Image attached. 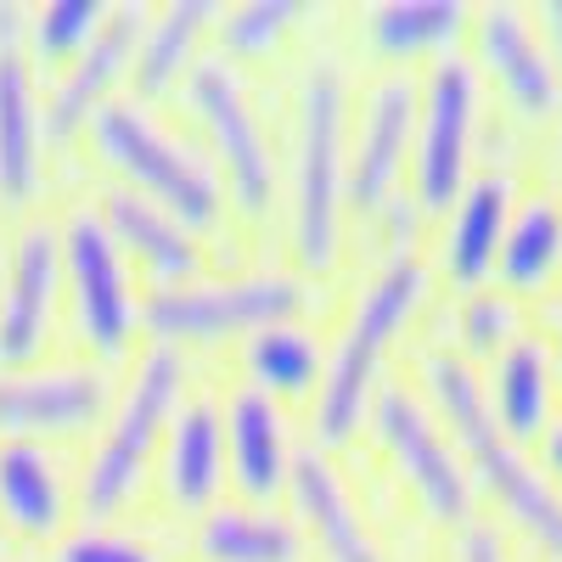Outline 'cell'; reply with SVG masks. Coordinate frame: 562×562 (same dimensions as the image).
I'll return each mask as SVG.
<instances>
[{
	"label": "cell",
	"mask_w": 562,
	"mask_h": 562,
	"mask_svg": "<svg viewBox=\"0 0 562 562\" xmlns=\"http://www.w3.org/2000/svg\"><path fill=\"white\" fill-rule=\"evenodd\" d=\"M371 428H378L383 450L394 456V473L411 484V495L434 524H456V529L473 524V479H467L456 445L445 439L439 416L411 389L389 383L371 400Z\"/></svg>",
	"instance_id": "9c48e42d"
},
{
	"label": "cell",
	"mask_w": 562,
	"mask_h": 562,
	"mask_svg": "<svg viewBox=\"0 0 562 562\" xmlns=\"http://www.w3.org/2000/svg\"><path fill=\"white\" fill-rule=\"evenodd\" d=\"M540 34H546V45H551L557 85H562V0H546V7H540Z\"/></svg>",
	"instance_id": "836d02e7"
},
{
	"label": "cell",
	"mask_w": 562,
	"mask_h": 562,
	"mask_svg": "<svg viewBox=\"0 0 562 562\" xmlns=\"http://www.w3.org/2000/svg\"><path fill=\"white\" fill-rule=\"evenodd\" d=\"M461 338L473 355H490V360L501 349H512L518 344V310H512V299L506 293H473L461 310Z\"/></svg>",
	"instance_id": "4dcf8cb0"
},
{
	"label": "cell",
	"mask_w": 562,
	"mask_h": 562,
	"mask_svg": "<svg viewBox=\"0 0 562 562\" xmlns=\"http://www.w3.org/2000/svg\"><path fill=\"white\" fill-rule=\"evenodd\" d=\"M45 102L23 52H0V203L29 209L45 180Z\"/></svg>",
	"instance_id": "ffe728a7"
},
{
	"label": "cell",
	"mask_w": 562,
	"mask_h": 562,
	"mask_svg": "<svg viewBox=\"0 0 562 562\" xmlns=\"http://www.w3.org/2000/svg\"><path fill=\"white\" fill-rule=\"evenodd\" d=\"M57 237H63V299L74 310V333L90 355L113 366L135 349V326H140L130 259L108 237L97 209H74L57 225Z\"/></svg>",
	"instance_id": "52a82bcc"
},
{
	"label": "cell",
	"mask_w": 562,
	"mask_h": 562,
	"mask_svg": "<svg viewBox=\"0 0 562 562\" xmlns=\"http://www.w3.org/2000/svg\"><path fill=\"white\" fill-rule=\"evenodd\" d=\"M512 225V180L506 175H479L461 186V198L450 209L445 243H439V265L456 288H479L484 276H495L501 243Z\"/></svg>",
	"instance_id": "44dd1931"
},
{
	"label": "cell",
	"mask_w": 562,
	"mask_h": 562,
	"mask_svg": "<svg viewBox=\"0 0 562 562\" xmlns=\"http://www.w3.org/2000/svg\"><path fill=\"white\" fill-rule=\"evenodd\" d=\"M243 371H248V389L270 394L276 405H304L321 394L326 355L304 321H276L265 333L243 338Z\"/></svg>",
	"instance_id": "484cf974"
},
{
	"label": "cell",
	"mask_w": 562,
	"mask_h": 562,
	"mask_svg": "<svg viewBox=\"0 0 562 562\" xmlns=\"http://www.w3.org/2000/svg\"><path fill=\"white\" fill-rule=\"evenodd\" d=\"M158 484L175 512H198L203 518L209 506H220V490H225V405L220 400L209 394L180 400L158 450Z\"/></svg>",
	"instance_id": "2e32d148"
},
{
	"label": "cell",
	"mask_w": 562,
	"mask_h": 562,
	"mask_svg": "<svg viewBox=\"0 0 562 562\" xmlns=\"http://www.w3.org/2000/svg\"><path fill=\"white\" fill-rule=\"evenodd\" d=\"M456 557H461V562H506V551H501V535H495V529H484V524H467V529H461V546H456Z\"/></svg>",
	"instance_id": "d6a6232c"
},
{
	"label": "cell",
	"mask_w": 562,
	"mask_h": 562,
	"mask_svg": "<svg viewBox=\"0 0 562 562\" xmlns=\"http://www.w3.org/2000/svg\"><path fill=\"white\" fill-rule=\"evenodd\" d=\"M293 473V439H288V411L259 389H237L225 400V479L237 484L243 501L270 506L288 490Z\"/></svg>",
	"instance_id": "e0dca14e"
},
{
	"label": "cell",
	"mask_w": 562,
	"mask_h": 562,
	"mask_svg": "<svg viewBox=\"0 0 562 562\" xmlns=\"http://www.w3.org/2000/svg\"><path fill=\"white\" fill-rule=\"evenodd\" d=\"M113 7L102 0H45V7H29V40H23V57L29 68H68L74 57L90 52V40L102 34Z\"/></svg>",
	"instance_id": "f1b7e54d"
},
{
	"label": "cell",
	"mask_w": 562,
	"mask_h": 562,
	"mask_svg": "<svg viewBox=\"0 0 562 562\" xmlns=\"http://www.w3.org/2000/svg\"><path fill=\"white\" fill-rule=\"evenodd\" d=\"M461 0H383V7H366L360 34L383 63H416V57H439L461 40L467 29Z\"/></svg>",
	"instance_id": "4316f807"
},
{
	"label": "cell",
	"mask_w": 562,
	"mask_h": 562,
	"mask_svg": "<svg viewBox=\"0 0 562 562\" xmlns=\"http://www.w3.org/2000/svg\"><path fill=\"white\" fill-rule=\"evenodd\" d=\"M97 214L108 225V237L119 243V254L135 270H147L158 288H180V281H198L203 276L198 237L175 214H164L158 203H147V198L124 192V186H113V192H102V209Z\"/></svg>",
	"instance_id": "ac0fdd59"
},
{
	"label": "cell",
	"mask_w": 562,
	"mask_h": 562,
	"mask_svg": "<svg viewBox=\"0 0 562 562\" xmlns=\"http://www.w3.org/2000/svg\"><path fill=\"white\" fill-rule=\"evenodd\" d=\"M220 23V7L214 0H169V7L147 12V29H140V45H135V68H130V85L140 102H164L169 90L186 85L203 63V34Z\"/></svg>",
	"instance_id": "7402d4cb"
},
{
	"label": "cell",
	"mask_w": 562,
	"mask_h": 562,
	"mask_svg": "<svg viewBox=\"0 0 562 562\" xmlns=\"http://www.w3.org/2000/svg\"><path fill=\"white\" fill-rule=\"evenodd\" d=\"M63 304V237L52 220L18 231L12 259L0 270V371L34 366L52 344Z\"/></svg>",
	"instance_id": "4fadbf2b"
},
{
	"label": "cell",
	"mask_w": 562,
	"mask_h": 562,
	"mask_svg": "<svg viewBox=\"0 0 562 562\" xmlns=\"http://www.w3.org/2000/svg\"><path fill=\"white\" fill-rule=\"evenodd\" d=\"M52 562H164L147 540L119 535V529H79L57 546Z\"/></svg>",
	"instance_id": "1f68e13d"
},
{
	"label": "cell",
	"mask_w": 562,
	"mask_h": 562,
	"mask_svg": "<svg viewBox=\"0 0 562 562\" xmlns=\"http://www.w3.org/2000/svg\"><path fill=\"white\" fill-rule=\"evenodd\" d=\"M490 416H495V428L512 439V445H524V439H546L551 428V400H557V366L540 344L518 338L512 349L495 355L490 366Z\"/></svg>",
	"instance_id": "d4e9b609"
},
{
	"label": "cell",
	"mask_w": 562,
	"mask_h": 562,
	"mask_svg": "<svg viewBox=\"0 0 562 562\" xmlns=\"http://www.w3.org/2000/svg\"><path fill=\"white\" fill-rule=\"evenodd\" d=\"M546 467H551V473L562 479V416H557L551 428H546Z\"/></svg>",
	"instance_id": "e575fe53"
},
{
	"label": "cell",
	"mask_w": 562,
	"mask_h": 562,
	"mask_svg": "<svg viewBox=\"0 0 562 562\" xmlns=\"http://www.w3.org/2000/svg\"><path fill=\"white\" fill-rule=\"evenodd\" d=\"M422 293H428V270H422L416 254L389 259L366 281V293L355 299L344 333H338V349L326 360L321 394H315V445L321 450H338L360 434V422L371 416V400L383 394L378 371H383L394 338L411 326Z\"/></svg>",
	"instance_id": "3957f363"
},
{
	"label": "cell",
	"mask_w": 562,
	"mask_h": 562,
	"mask_svg": "<svg viewBox=\"0 0 562 562\" xmlns=\"http://www.w3.org/2000/svg\"><path fill=\"white\" fill-rule=\"evenodd\" d=\"M90 147H97L102 169L119 175L124 192L158 203L175 214L186 231H214L225 220V186L209 158H198L186 140H175L140 102H108L90 119Z\"/></svg>",
	"instance_id": "277c9868"
},
{
	"label": "cell",
	"mask_w": 562,
	"mask_h": 562,
	"mask_svg": "<svg viewBox=\"0 0 562 562\" xmlns=\"http://www.w3.org/2000/svg\"><path fill=\"white\" fill-rule=\"evenodd\" d=\"M473 45H479V63L490 68V79L501 85L512 119H524V124H557L562 119L557 63H551L546 34H535L529 12L484 7L479 23H473Z\"/></svg>",
	"instance_id": "9a60e30c"
},
{
	"label": "cell",
	"mask_w": 562,
	"mask_h": 562,
	"mask_svg": "<svg viewBox=\"0 0 562 562\" xmlns=\"http://www.w3.org/2000/svg\"><path fill=\"white\" fill-rule=\"evenodd\" d=\"M562 265V209L557 198H529L506 225V243L495 259V276L512 293H535Z\"/></svg>",
	"instance_id": "83f0119b"
},
{
	"label": "cell",
	"mask_w": 562,
	"mask_h": 562,
	"mask_svg": "<svg viewBox=\"0 0 562 562\" xmlns=\"http://www.w3.org/2000/svg\"><path fill=\"white\" fill-rule=\"evenodd\" d=\"M349 90L344 68L321 57L299 90L293 135V248L304 270H333L344 225V169H349Z\"/></svg>",
	"instance_id": "5b68a950"
},
{
	"label": "cell",
	"mask_w": 562,
	"mask_h": 562,
	"mask_svg": "<svg viewBox=\"0 0 562 562\" xmlns=\"http://www.w3.org/2000/svg\"><path fill=\"white\" fill-rule=\"evenodd\" d=\"M422 383H428L439 428H450V439L467 450L479 484L501 501V512L540 551L562 557V495L551 490V479H540L535 467L518 456V445L495 428L484 383L473 378V366L456 360V355H428V360H422Z\"/></svg>",
	"instance_id": "7a4b0ae2"
},
{
	"label": "cell",
	"mask_w": 562,
	"mask_h": 562,
	"mask_svg": "<svg viewBox=\"0 0 562 562\" xmlns=\"http://www.w3.org/2000/svg\"><path fill=\"white\" fill-rule=\"evenodd\" d=\"M416 113H422V85H411L405 74H383L366 90L360 130L349 147V169H344V203L360 220H378L400 198L405 158L416 140Z\"/></svg>",
	"instance_id": "7c38bea8"
},
{
	"label": "cell",
	"mask_w": 562,
	"mask_h": 562,
	"mask_svg": "<svg viewBox=\"0 0 562 562\" xmlns=\"http://www.w3.org/2000/svg\"><path fill=\"white\" fill-rule=\"evenodd\" d=\"M203 562H304V529L276 506L220 501L198 518Z\"/></svg>",
	"instance_id": "cb8c5ba5"
},
{
	"label": "cell",
	"mask_w": 562,
	"mask_h": 562,
	"mask_svg": "<svg viewBox=\"0 0 562 562\" xmlns=\"http://www.w3.org/2000/svg\"><path fill=\"white\" fill-rule=\"evenodd\" d=\"M299 18H304L299 0H243V7H220L214 34L231 63H259L299 29Z\"/></svg>",
	"instance_id": "f546056e"
},
{
	"label": "cell",
	"mask_w": 562,
	"mask_h": 562,
	"mask_svg": "<svg viewBox=\"0 0 562 562\" xmlns=\"http://www.w3.org/2000/svg\"><path fill=\"white\" fill-rule=\"evenodd\" d=\"M551 366H557V389H562V338H557V360Z\"/></svg>",
	"instance_id": "d590c367"
},
{
	"label": "cell",
	"mask_w": 562,
	"mask_h": 562,
	"mask_svg": "<svg viewBox=\"0 0 562 562\" xmlns=\"http://www.w3.org/2000/svg\"><path fill=\"white\" fill-rule=\"evenodd\" d=\"M288 495H293V512L310 529L321 562H383V551L371 546L366 524H360V512L338 479V467L326 461V450H293V473H288Z\"/></svg>",
	"instance_id": "d6986e66"
},
{
	"label": "cell",
	"mask_w": 562,
	"mask_h": 562,
	"mask_svg": "<svg viewBox=\"0 0 562 562\" xmlns=\"http://www.w3.org/2000/svg\"><path fill=\"white\" fill-rule=\"evenodd\" d=\"M186 108L198 113L203 135H209V153H214V175L231 192L243 220H265L270 198H276V158H270V140L265 124L248 102V90L237 79L225 57H203L180 85Z\"/></svg>",
	"instance_id": "ba28073f"
},
{
	"label": "cell",
	"mask_w": 562,
	"mask_h": 562,
	"mask_svg": "<svg viewBox=\"0 0 562 562\" xmlns=\"http://www.w3.org/2000/svg\"><path fill=\"white\" fill-rule=\"evenodd\" d=\"M0 524L23 540H57L68 524V473L52 445H0Z\"/></svg>",
	"instance_id": "603a6c76"
},
{
	"label": "cell",
	"mask_w": 562,
	"mask_h": 562,
	"mask_svg": "<svg viewBox=\"0 0 562 562\" xmlns=\"http://www.w3.org/2000/svg\"><path fill=\"white\" fill-rule=\"evenodd\" d=\"M473 124H479V74L467 57H439L428 85H422V113L411 140V180H416V209L422 214H450L467 158H473Z\"/></svg>",
	"instance_id": "30bf717a"
},
{
	"label": "cell",
	"mask_w": 562,
	"mask_h": 562,
	"mask_svg": "<svg viewBox=\"0 0 562 562\" xmlns=\"http://www.w3.org/2000/svg\"><path fill=\"white\" fill-rule=\"evenodd\" d=\"M147 12L153 7H140V0H124V7L108 12L102 34L90 40V52L74 57L57 85H52V97H45V140H74L90 130V119H97L108 102H119L113 90L130 79L135 68V45H140V29H147Z\"/></svg>",
	"instance_id": "5bb4252c"
},
{
	"label": "cell",
	"mask_w": 562,
	"mask_h": 562,
	"mask_svg": "<svg viewBox=\"0 0 562 562\" xmlns=\"http://www.w3.org/2000/svg\"><path fill=\"white\" fill-rule=\"evenodd\" d=\"M186 389H192V371H186L180 349L147 344L135 355L130 383L119 389V400L108 411V428H102L97 450H90L85 473H79V490H74V501H79V512L90 524L119 518V512L140 495Z\"/></svg>",
	"instance_id": "6da1fadb"
},
{
	"label": "cell",
	"mask_w": 562,
	"mask_h": 562,
	"mask_svg": "<svg viewBox=\"0 0 562 562\" xmlns=\"http://www.w3.org/2000/svg\"><path fill=\"white\" fill-rule=\"evenodd\" d=\"M310 304L299 276H198L180 288H153L140 304V333L169 349L192 344H225V338H254L276 321H299Z\"/></svg>",
	"instance_id": "8992f818"
},
{
	"label": "cell",
	"mask_w": 562,
	"mask_h": 562,
	"mask_svg": "<svg viewBox=\"0 0 562 562\" xmlns=\"http://www.w3.org/2000/svg\"><path fill=\"white\" fill-rule=\"evenodd\" d=\"M113 378L102 366H18L0 371V445H63L90 434L113 411Z\"/></svg>",
	"instance_id": "8fae6325"
}]
</instances>
